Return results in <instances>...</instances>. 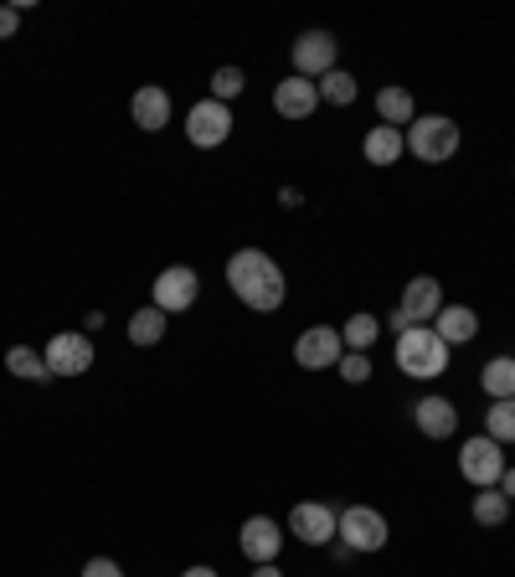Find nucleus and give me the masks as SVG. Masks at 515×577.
Returning <instances> with one entry per match:
<instances>
[{
  "mask_svg": "<svg viewBox=\"0 0 515 577\" xmlns=\"http://www.w3.org/2000/svg\"><path fill=\"white\" fill-rule=\"evenodd\" d=\"M459 474L470 480V485L490 490V485H501V474H505V444H495V439H470V444L459 449Z\"/></svg>",
  "mask_w": 515,
  "mask_h": 577,
  "instance_id": "obj_5",
  "label": "nucleus"
},
{
  "mask_svg": "<svg viewBox=\"0 0 515 577\" xmlns=\"http://www.w3.org/2000/svg\"><path fill=\"white\" fill-rule=\"evenodd\" d=\"M495 490H501L505 501H511V505H515V470H505V474H501V485H495Z\"/></svg>",
  "mask_w": 515,
  "mask_h": 577,
  "instance_id": "obj_31",
  "label": "nucleus"
},
{
  "mask_svg": "<svg viewBox=\"0 0 515 577\" xmlns=\"http://www.w3.org/2000/svg\"><path fill=\"white\" fill-rule=\"evenodd\" d=\"M480 382H485V392L495 402L501 398H515V356H495L485 371H480Z\"/></svg>",
  "mask_w": 515,
  "mask_h": 577,
  "instance_id": "obj_22",
  "label": "nucleus"
},
{
  "mask_svg": "<svg viewBox=\"0 0 515 577\" xmlns=\"http://www.w3.org/2000/svg\"><path fill=\"white\" fill-rule=\"evenodd\" d=\"M289 532H295L305 547H330V542H336V532H340V516L325 501H305V505H295Z\"/></svg>",
  "mask_w": 515,
  "mask_h": 577,
  "instance_id": "obj_11",
  "label": "nucleus"
},
{
  "mask_svg": "<svg viewBox=\"0 0 515 577\" xmlns=\"http://www.w3.org/2000/svg\"><path fill=\"white\" fill-rule=\"evenodd\" d=\"M16 27H21V6H0V42L16 37Z\"/></svg>",
  "mask_w": 515,
  "mask_h": 577,
  "instance_id": "obj_30",
  "label": "nucleus"
},
{
  "mask_svg": "<svg viewBox=\"0 0 515 577\" xmlns=\"http://www.w3.org/2000/svg\"><path fill=\"white\" fill-rule=\"evenodd\" d=\"M233 109L227 104H217V99H202V104L186 114V134H192V145L196 150H217V145H227L233 140Z\"/></svg>",
  "mask_w": 515,
  "mask_h": 577,
  "instance_id": "obj_7",
  "label": "nucleus"
},
{
  "mask_svg": "<svg viewBox=\"0 0 515 577\" xmlns=\"http://www.w3.org/2000/svg\"><path fill=\"white\" fill-rule=\"evenodd\" d=\"M181 577H222V573H217V567H186Z\"/></svg>",
  "mask_w": 515,
  "mask_h": 577,
  "instance_id": "obj_33",
  "label": "nucleus"
},
{
  "mask_svg": "<svg viewBox=\"0 0 515 577\" xmlns=\"http://www.w3.org/2000/svg\"><path fill=\"white\" fill-rule=\"evenodd\" d=\"M412 423L423 429V439H454L459 433V408L449 398H423L412 408Z\"/></svg>",
  "mask_w": 515,
  "mask_h": 577,
  "instance_id": "obj_16",
  "label": "nucleus"
},
{
  "mask_svg": "<svg viewBox=\"0 0 515 577\" xmlns=\"http://www.w3.org/2000/svg\"><path fill=\"white\" fill-rule=\"evenodd\" d=\"M433 330L443 336V346H470L474 336H480V315H474L470 305H443Z\"/></svg>",
  "mask_w": 515,
  "mask_h": 577,
  "instance_id": "obj_17",
  "label": "nucleus"
},
{
  "mask_svg": "<svg viewBox=\"0 0 515 577\" xmlns=\"http://www.w3.org/2000/svg\"><path fill=\"white\" fill-rule=\"evenodd\" d=\"M227 289L258 315H274L284 305V295H289L284 289V268L264 248H237L227 258Z\"/></svg>",
  "mask_w": 515,
  "mask_h": 577,
  "instance_id": "obj_1",
  "label": "nucleus"
},
{
  "mask_svg": "<svg viewBox=\"0 0 515 577\" xmlns=\"http://www.w3.org/2000/svg\"><path fill=\"white\" fill-rule=\"evenodd\" d=\"M377 336H382V320L377 315H351L346 326H340V341H346V351H367V346H377Z\"/></svg>",
  "mask_w": 515,
  "mask_h": 577,
  "instance_id": "obj_21",
  "label": "nucleus"
},
{
  "mask_svg": "<svg viewBox=\"0 0 515 577\" xmlns=\"http://www.w3.org/2000/svg\"><path fill=\"white\" fill-rule=\"evenodd\" d=\"M336 536L351 552H382L392 532H387L382 511H371V505H346V511H340V532Z\"/></svg>",
  "mask_w": 515,
  "mask_h": 577,
  "instance_id": "obj_4",
  "label": "nucleus"
},
{
  "mask_svg": "<svg viewBox=\"0 0 515 577\" xmlns=\"http://www.w3.org/2000/svg\"><path fill=\"white\" fill-rule=\"evenodd\" d=\"M340 58V42L330 37V31H299V42H295V73L299 78H325L330 68H336Z\"/></svg>",
  "mask_w": 515,
  "mask_h": 577,
  "instance_id": "obj_10",
  "label": "nucleus"
},
{
  "mask_svg": "<svg viewBox=\"0 0 515 577\" xmlns=\"http://www.w3.org/2000/svg\"><path fill=\"white\" fill-rule=\"evenodd\" d=\"M361 150H367V161L371 165H398L402 161V150H408V134L392 130V124H377V130L361 140Z\"/></svg>",
  "mask_w": 515,
  "mask_h": 577,
  "instance_id": "obj_18",
  "label": "nucleus"
},
{
  "mask_svg": "<svg viewBox=\"0 0 515 577\" xmlns=\"http://www.w3.org/2000/svg\"><path fill=\"white\" fill-rule=\"evenodd\" d=\"M474 521H480V526H505V521H511V501H505L495 485L480 490V495H474Z\"/></svg>",
  "mask_w": 515,
  "mask_h": 577,
  "instance_id": "obj_25",
  "label": "nucleus"
},
{
  "mask_svg": "<svg viewBox=\"0 0 515 577\" xmlns=\"http://www.w3.org/2000/svg\"><path fill=\"white\" fill-rule=\"evenodd\" d=\"M274 109H279L284 119H309L315 114V109H320V89H315V83H309V78H284L279 89H274Z\"/></svg>",
  "mask_w": 515,
  "mask_h": 577,
  "instance_id": "obj_15",
  "label": "nucleus"
},
{
  "mask_svg": "<svg viewBox=\"0 0 515 577\" xmlns=\"http://www.w3.org/2000/svg\"><path fill=\"white\" fill-rule=\"evenodd\" d=\"M243 89H248L243 68H217V73H212V99H217V104H233Z\"/></svg>",
  "mask_w": 515,
  "mask_h": 577,
  "instance_id": "obj_27",
  "label": "nucleus"
},
{
  "mask_svg": "<svg viewBox=\"0 0 515 577\" xmlns=\"http://www.w3.org/2000/svg\"><path fill=\"white\" fill-rule=\"evenodd\" d=\"M402 134H408V150H412V155H418L423 165H443V161H454V155H459V140H464L454 119H443V114H423V119H412V124H408Z\"/></svg>",
  "mask_w": 515,
  "mask_h": 577,
  "instance_id": "obj_3",
  "label": "nucleus"
},
{
  "mask_svg": "<svg viewBox=\"0 0 515 577\" xmlns=\"http://www.w3.org/2000/svg\"><path fill=\"white\" fill-rule=\"evenodd\" d=\"M398 310L408 326H433L443 310V284L439 279H428V274H418V279H408V289H402L398 299Z\"/></svg>",
  "mask_w": 515,
  "mask_h": 577,
  "instance_id": "obj_12",
  "label": "nucleus"
},
{
  "mask_svg": "<svg viewBox=\"0 0 515 577\" xmlns=\"http://www.w3.org/2000/svg\"><path fill=\"white\" fill-rule=\"evenodd\" d=\"M165 320H171V315H161L155 305H150V310H134V315H130V341H134V346H161Z\"/></svg>",
  "mask_w": 515,
  "mask_h": 577,
  "instance_id": "obj_24",
  "label": "nucleus"
},
{
  "mask_svg": "<svg viewBox=\"0 0 515 577\" xmlns=\"http://www.w3.org/2000/svg\"><path fill=\"white\" fill-rule=\"evenodd\" d=\"M340 377H346V382L351 387H361L371 377V361H367V351H346L340 356Z\"/></svg>",
  "mask_w": 515,
  "mask_h": 577,
  "instance_id": "obj_28",
  "label": "nucleus"
},
{
  "mask_svg": "<svg viewBox=\"0 0 515 577\" xmlns=\"http://www.w3.org/2000/svg\"><path fill=\"white\" fill-rule=\"evenodd\" d=\"M155 310L161 315H181V310H192L196 305V295H202V279H196V268H186V264H171V268H161L155 274Z\"/></svg>",
  "mask_w": 515,
  "mask_h": 577,
  "instance_id": "obj_6",
  "label": "nucleus"
},
{
  "mask_svg": "<svg viewBox=\"0 0 515 577\" xmlns=\"http://www.w3.org/2000/svg\"><path fill=\"white\" fill-rule=\"evenodd\" d=\"M377 114H382V124H392V130H408L412 119H418V104H412L408 89H382L377 93Z\"/></svg>",
  "mask_w": 515,
  "mask_h": 577,
  "instance_id": "obj_19",
  "label": "nucleus"
},
{
  "mask_svg": "<svg viewBox=\"0 0 515 577\" xmlns=\"http://www.w3.org/2000/svg\"><path fill=\"white\" fill-rule=\"evenodd\" d=\"M6 371H11V377H21V382H52L47 356L31 351V346H11V351H6Z\"/></svg>",
  "mask_w": 515,
  "mask_h": 577,
  "instance_id": "obj_20",
  "label": "nucleus"
},
{
  "mask_svg": "<svg viewBox=\"0 0 515 577\" xmlns=\"http://www.w3.org/2000/svg\"><path fill=\"white\" fill-rule=\"evenodd\" d=\"M315 89H320V104H336V109L356 104V78L346 73V68H330V73H325Z\"/></svg>",
  "mask_w": 515,
  "mask_h": 577,
  "instance_id": "obj_23",
  "label": "nucleus"
},
{
  "mask_svg": "<svg viewBox=\"0 0 515 577\" xmlns=\"http://www.w3.org/2000/svg\"><path fill=\"white\" fill-rule=\"evenodd\" d=\"M253 577H284V573L274 563H258V567H253Z\"/></svg>",
  "mask_w": 515,
  "mask_h": 577,
  "instance_id": "obj_32",
  "label": "nucleus"
},
{
  "mask_svg": "<svg viewBox=\"0 0 515 577\" xmlns=\"http://www.w3.org/2000/svg\"><path fill=\"white\" fill-rule=\"evenodd\" d=\"M130 119H134V124H140L145 134H161L165 124H171V93H165L161 83H145V89H134Z\"/></svg>",
  "mask_w": 515,
  "mask_h": 577,
  "instance_id": "obj_14",
  "label": "nucleus"
},
{
  "mask_svg": "<svg viewBox=\"0 0 515 577\" xmlns=\"http://www.w3.org/2000/svg\"><path fill=\"white\" fill-rule=\"evenodd\" d=\"M42 356H47V371H52V377H83V371H93V341L83 330L52 336V346H47Z\"/></svg>",
  "mask_w": 515,
  "mask_h": 577,
  "instance_id": "obj_9",
  "label": "nucleus"
},
{
  "mask_svg": "<svg viewBox=\"0 0 515 577\" xmlns=\"http://www.w3.org/2000/svg\"><path fill=\"white\" fill-rule=\"evenodd\" d=\"M237 547H243V557H248L253 567H258V563H274V557H279V547H284L279 521L248 516V521H243V532H237Z\"/></svg>",
  "mask_w": 515,
  "mask_h": 577,
  "instance_id": "obj_13",
  "label": "nucleus"
},
{
  "mask_svg": "<svg viewBox=\"0 0 515 577\" xmlns=\"http://www.w3.org/2000/svg\"><path fill=\"white\" fill-rule=\"evenodd\" d=\"M398 367L402 377H418V382H433L449 371V346L433 326H408L398 336Z\"/></svg>",
  "mask_w": 515,
  "mask_h": 577,
  "instance_id": "obj_2",
  "label": "nucleus"
},
{
  "mask_svg": "<svg viewBox=\"0 0 515 577\" xmlns=\"http://www.w3.org/2000/svg\"><path fill=\"white\" fill-rule=\"evenodd\" d=\"M83 577H124V573H119L114 557H89V563H83Z\"/></svg>",
  "mask_w": 515,
  "mask_h": 577,
  "instance_id": "obj_29",
  "label": "nucleus"
},
{
  "mask_svg": "<svg viewBox=\"0 0 515 577\" xmlns=\"http://www.w3.org/2000/svg\"><path fill=\"white\" fill-rule=\"evenodd\" d=\"M485 429H490V439H495V444H515V398L490 402Z\"/></svg>",
  "mask_w": 515,
  "mask_h": 577,
  "instance_id": "obj_26",
  "label": "nucleus"
},
{
  "mask_svg": "<svg viewBox=\"0 0 515 577\" xmlns=\"http://www.w3.org/2000/svg\"><path fill=\"white\" fill-rule=\"evenodd\" d=\"M340 356H346V341H340L336 326H309V330H299L295 361H299L305 371H330V367H340Z\"/></svg>",
  "mask_w": 515,
  "mask_h": 577,
  "instance_id": "obj_8",
  "label": "nucleus"
}]
</instances>
